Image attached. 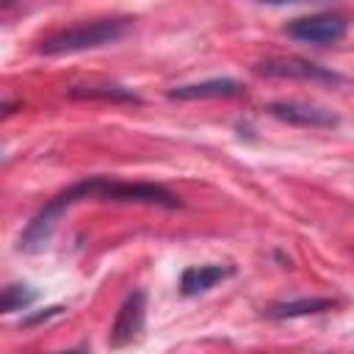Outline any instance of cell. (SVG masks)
Segmentation results:
<instances>
[{"label": "cell", "instance_id": "1", "mask_svg": "<svg viewBox=\"0 0 354 354\" xmlns=\"http://www.w3.org/2000/svg\"><path fill=\"white\" fill-rule=\"evenodd\" d=\"M86 199H111V202H141V205L180 207V199L171 191H166L163 185H152V183H122V180H111V177H88V180H80L72 188L61 191L58 196H53L33 216V221L19 235V249L22 252H39V249H44L47 241L53 238V230H55L58 218L64 216V210H69V207H75L77 202H86Z\"/></svg>", "mask_w": 354, "mask_h": 354}, {"label": "cell", "instance_id": "2", "mask_svg": "<svg viewBox=\"0 0 354 354\" xmlns=\"http://www.w3.org/2000/svg\"><path fill=\"white\" fill-rule=\"evenodd\" d=\"M130 28V19H94V22H83L75 28H64L55 30L53 36L41 39L39 53L44 55H69V53H83V50H97L105 44L119 41Z\"/></svg>", "mask_w": 354, "mask_h": 354}, {"label": "cell", "instance_id": "3", "mask_svg": "<svg viewBox=\"0 0 354 354\" xmlns=\"http://www.w3.org/2000/svg\"><path fill=\"white\" fill-rule=\"evenodd\" d=\"M348 22L335 14V11H318V14H304L288 22L285 33L296 41H307V44H337L346 39Z\"/></svg>", "mask_w": 354, "mask_h": 354}, {"label": "cell", "instance_id": "4", "mask_svg": "<svg viewBox=\"0 0 354 354\" xmlns=\"http://www.w3.org/2000/svg\"><path fill=\"white\" fill-rule=\"evenodd\" d=\"M257 75H266V77H288V80H307V83H329V86H340L343 77L326 66H318L307 58H268V61H260L254 66Z\"/></svg>", "mask_w": 354, "mask_h": 354}, {"label": "cell", "instance_id": "5", "mask_svg": "<svg viewBox=\"0 0 354 354\" xmlns=\"http://www.w3.org/2000/svg\"><path fill=\"white\" fill-rule=\"evenodd\" d=\"M144 315H147V293L144 290H133L124 299V304L119 307V313H116V321L111 326L108 343L113 348H122V346L133 343L144 329Z\"/></svg>", "mask_w": 354, "mask_h": 354}, {"label": "cell", "instance_id": "6", "mask_svg": "<svg viewBox=\"0 0 354 354\" xmlns=\"http://www.w3.org/2000/svg\"><path fill=\"white\" fill-rule=\"evenodd\" d=\"M268 113L279 122L296 124V127H335L337 116L326 108L307 105V102H293V100H279L268 105Z\"/></svg>", "mask_w": 354, "mask_h": 354}, {"label": "cell", "instance_id": "7", "mask_svg": "<svg viewBox=\"0 0 354 354\" xmlns=\"http://www.w3.org/2000/svg\"><path fill=\"white\" fill-rule=\"evenodd\" d=\"M243 83L232 80V77H213V80H202V83H188V86H177L169 91L171 100H216V97H238L243 94Z\"/></svg>", "mask_w": 354, "mask_h": 354}, {"label": "cell", "instance_id": "8", "mask_svg": "<svg viewBox=\"0 0 354 354\" xmlns=\"http://www.w3.org/2000/svg\"><path fill=\"white\" fill-rule=\"evenodd\" d=\"M232 274V268L230 266H191V268H185L183 271V277H180V290L185 293V296H196V293H205V290H210L216 282H221V279H227Z\"/></svg>", "mask_w": 354, "mask_h": 354}, {"label": "cell", "instance_id": "9", "mask_svg": "<svg viewBox=\"0 0 354 354\" xmlns=\"http://www.w3.org/2000/svg\"><path fill=\"white\" fill-rule=\"evenodd\" d=\"M335 301L332 299H296V301H282V304H271L266 310L268 318H301V315H315V313H326L332 310Z\"/></svg>", "mask_w": 354, "mask_h": 354}, {"label": "cell", "instance_id": "10", "mask_svg": "<svg viewBox=\"0 0 354 354\" xmlns=\"http://www.w3.org/2000/svg\"><path fill=\"white\" fill-rule=\"evenodd\" d=\"M69 94L72 97H80V100H111V102H133V105H141V97L133 88H124V86H77Z\"/></svg>", "mask_w": 354, "mask_h": 354}, {"label": "cell", "instance_id": "11", "mask_svg": "<svg viewBox=\"0 0 354 354\" xmlns=\"http://www.w3.org/2000/svg\"><path fill=\"white\" fill-rule=\"evenodd\" d=\"M36 299H39V293H36L30 285H6V288H3V296H0V310H3V313L28 310Z\"/></svg>", "mask_w": 354, "mask_h": 354}, {"label": "cell", "instance_id": "12", "mask_svg": "<svg viewBox=\"0 0 354 354\" xmlns=\"http://www.w3.org/2000/svg\"><path fill=\"white\" fill-rule=\"evenodd\" d=\"M61 304H53V307H47L44 313H39V315H33V318H25V326H30V324H39V321H47V318H53V315H61Z\"/></svg>", "mask_w": 354, "mask_h": 354}, {"label": "cell", "instance_id": "13", "mask_svg": "<svg viewBox=\"0 0 354 354\" xmlns=\"http://www.w3.org/2000/svg\"><path fill=\"white\" fill-rule=\"evenodd\" d=\"M61 354H86V348H75V351H61Z\"/></svg>", "mask_w": 354, "mask_h": 354}]
</instances>
